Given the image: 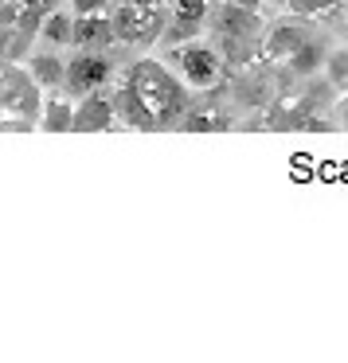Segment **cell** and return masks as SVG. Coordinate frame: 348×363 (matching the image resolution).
<instances>
[{
  "mask_svg": "<svg viewBox=\"0 0 348 363\" xmlns=\"http://www.w3.org/2000/svg\"><path fill=\"white\" fill-rule=\"evenodd\" d=\"M121 82H126L137 94V102L145 106V113L153 118V129L176 125V121L188 113V86H184L165 63H157V59H137Z\"/></svg>",
  "mask_w": 348,
  "mask_h": 363,
  "instance_id": "6da1fadb",
  "label": "cell"
},
{
  "mask_svg": "<svg viewBox=\"0 0 348 363\" xmlns=\"http://www.w3.org/2000/svg\"><path fill=\"white\" fill-rule=\"evenodd\" d=\"M43 106L40 82L28 74V67H0V121H9L12 129H32Z\"/></svg>",
  "mask_w": 348,
  "mask_h": 363,
  "instance_id": "7a4b0ae2",
  "label": "cell"
},
{
  "mask_svg": "<svg viewBox=\"0 0 348 363\" xmlns=\"http://www.w3.org/2000/svg\"><path fill=\"white\" fill-rule=\"evenodd\" d=\"M110 24H114V43H126V48L141 51L161 40L165 12H161V4H129V0H118L110 12Z\"/></svg>",
  "mask_w": 348,
  "mask_h": 363,
  "instance_id": "3957f363",
  "label": "cell"
},
{
  "mask_svg": "<svg viewBox=\"0 0 348 363\" xmlns=\"http://www.w3.org/2000/svg\"><path fill=\"white\" fill-rule=\"evenodd\" d=\"M176 71H180V82L188 90H212L223 74V59L207 43L188 40V43H176Z\"/></svg>",
  "mask_w": 348,
  "mask_h": 363,
  "instance_id": "277c9868",
  "label": "cell"
},
{
  "mask_svg": "<svg viewBox=\"0 0 348 363\" xmlns=\"http://www.w3.org/2000/svg\"><path fill=\"white\" fill-rule=\"evenodd\" d=\"M110 79H114V63L106 59V51H79L63 67V90H71L67 98H82L90 90H102Z\"/></svg>",
  "mask_w": 348,
  "mask_h": 363,
  "instance_id": "5b68a950",
  "label": "cell"
},
{
  "mask_svg": "<svg viewBox=\"0 0 348 363\" xmlns=\"http://www.w3.org/2000/svg\"><path fill=\"white\" fill-rule=\"evenodd\" d=\"M114 102L98 90L75 98V118H71V133H102V129L114 125Z\"/></svg>",
  "mask_w": 348,
  "mask_h": 363,
  "instance_id": "8992f818",
  "label": "cell"
},
{
  "mask_svg": "<svg viewBox=\"0 0 348 363\" xmlns=\"http://www.w3.org/2000/svg\"><path fill=\"white\" fill-rule=\"evenodd\" d=\"M259 12H251V9H239V4H223L219 9V16H215V32L223 35V40L231 43V48H239V43H251V40H259Z\"/></svg>",
  "mask_w": 348,
  "mask_h": 363,
  "instance_id": "52a82bcc",
  "label": "cell"
},
{
  "mask_svg": "<svg viewBox=\"0 0 348 363\" xmlns=\"http://www.w3.org/2000/svg\"><path fill=\"white\" fill-rule=\"evenodd\" d=\"M114 43V24H110V12H82L75 16V35H71V48L79 51H106Z\"/></svg>",
  "mask_w": 348,
  "mask_h": 363,
  "instance_id": "ba28073f",
  "label": "cell"
},
{
  "mask_svg": "<svg viewBox=\"0 0 348 363\" xmlns=\"http://www.w3.org/2000/svg\"><path fill=\"white\" fill-rule=\"evenodd\" d=\"M173 28H168V40L173 43H188L196 40L200 24L207 20V9H212V0H173Z\"/></svg>",
  "mask_w": 348,
  "mask_h": 363,
  "instance_id": "9c48e42d",
  "label": "cell"
},
{
  "mask_svg": "<svg viewBox=\"0 0 348 363\" xmlns=\"http://www.w3.org/2000/svg\"><path fill=\"white\" fill-rule=\"evenodd\" d=\"M63 67L67 59L59 55V48H36L28 55V74L40 82V90H63Z\"/></svg>",
  "mask_w": 348,
  "mask_h": 363,
  "instance_id": "30bf717a",
  "label": "cell"
},
{
  "mask_svg": "<svg viewBox=\"0 0 348 363\" xmlns=\"http://www.w3.org/2000/svg\"><path fill=\"white\" fill-rule=\"evenodd\" d=\"M71 35H75V12L71 9H51L43 12L40 20V40L48 43V48H71Z\"/></svg>",
  "mask_w": 348,
  "mask_h": 363,
  "instance_id": "8fae6325",
  "label": "cell"
},
{
  "mask_svg": "<svg viewBox=\"0 0 348 363\" xmlns=\"http://www.w3.org/2000/svg\"><path fill=\"white\" fill-rule=\"evenodd\" d=\"M71 118H75L71 98H43L36 125H40L43 133H71Z\"/></svg>",
  "mask_w": 348,
  "mask_h": 363,
  "instance_id": "7c38bea8",
  "label": "cell"
},
{
  "mask_svg": "<svg viewBox=\"0 0 348 363\" xmlns=\"http://www.w3.org/2000/svg\"><path fill=\"white\" fill-rule=\"evenodd\" d=\"M110 102H114V118H118V121H126V125H134V129H153V118L145 113V106L137 102V94L126 86V82L114 90Z\"/></svg>",
  "mask_w": 348,
  "mask_h": 363,
  "instance_id": "4fadbf2b",
  "label": "cell"
},
{
  "mask_svg": "<svg viewBox=\"0 0 348 363\" xmlns=\"http://www.w3.org/2000/svg\"><path fill=\"white\" fill-rule=\"evenodd\" d=\"M286 59H290V67H293L298 74H309V71H317V67H321V48H317V43H305V40H301Z\"/></svg>",
  "mask_w": 348,
  "mask_h": 363,
  "instance_id": "5bb4252c",
  "label": "cell"
},
{
  "mask_svg": "<svg viewBox=\"0 0 348 363\" xmlns=\"http://www.w3.org/2000/svg\"><path fill=\"white\" fill-rule=\"evenodd\" d=\"M298 43H301V35H298V32H290V28H278L274 40L266 43V51H270V55H290V51L298 48Z\"/></svg>",
  "mask_w": 348,
  "mask_h": 363,
  "instance_id": "9a60e30c",
  "label": "cell"
},
{
  "mask_svg": "<svg viewBox=\"0 0 348 363\" xmlns=\"http://www.w3.org/2000/svg\"><path fill=\"white\" fill-rule=\"evenodd\" d=\"M337 0H286V9L293 12H305V16H317V12H329Z\"/></svg>",
  "mask_w": 348,
  "mask_h": 363,
  "instance_id": "2e32d148",
  "label": "cell"
},
{
  "mask_svg": "<svg viewBox=\"0 0 348 363\" xmlns=\"http://www.w3.org/2000/svg\"><path fill=\"white\" fill-rule=\"evenodd\" d=\"M110 0H67V9L75 12V16H82V12H102Z\"/></svg>",
  "mask_w": 348,
  "mask_h": 363,
  "instance_id": "e0dca14e",
  "label": "cell"
},
{
  "mask_svg": "<svg viewBox=\"0 0 348 363\" xmlns=\"http://www.w3.org/2000/svg\"><path fill=\"white\" fill-rule=\"evenodd\" d=\"M16 4L28 12H51V9H59V4H67V0H16Z\"/></svg>",
  "mask_w": 348,
  "mask_h": 363,
  "instance_id": "ac0fdd59",
  "label": "cell"
},
{
  "mask_svg": "<svg viewBox=\"0 0 348 363\" xmlns=\"http://www.w3.org/2000/svg\"><path fill=\"white\" fill-rule=\"evenodd\" d=\"M219 121L212 118V113H188V129H215Z\"/></svg>",
  "mask_w": 348,
  "mask_h": 363,
  "instance_id": "d6986e66",
  "label": "cell"
},
{
  "mask_svg": "<svg viewBox=\"0 0 348 363\" xmlns=\"http://www.w3.org/2000/svg\"><path fill=\"white\" fill-rule=\"evenodd\" d=\"M231 4H239V9H251V12H259L266 0H231Z\"/></svg>",
  "mask_w": 348,
  "mask_h": 363,
  "instance_id": "ffe728a7",
  "label": "cell"
},
{
  "mask_svg": "<svg viewBox=\"0 0 348 363\" xmlns=\"http://www.w3.org/2000/svg\"><path fill=\"white\" fill-rule=\"evenodd\" d=\"M129 4H161V0H129Z\"/></svg>",
  "mask_w": 348,
  "mask_h": 363,
  "instance_id": "44dd1931",
  "label": "cell"
},
{
  "mask_svg": "<svg viewBox=\"0 0 348 363\" xmlns=\"http://www.w3.org/2000/svg\"><path fill=\"white\" fill-rule=\"evenodd\" d=\"M0 67H4V59H0Z\"/></svg>",
  "mask_w": 348,
  "mask_h": 363,
  "instance_id": "7402d4cb",
  "label": "cell"
},
{
  "mask_svg": "<svg viewBox=\"0 0 348 363\" xmlns=\"http://www.w3.org/2000/svg\"><path fill=\"white\" fill-rule=\"evenodd\" d=\"M0 4H4V0H0Z\"/></svg>",
  "mask_w": 348,
  "mask_h": 363,
  "instance_id": "603a6c76",
  "label": "cell"
}]
</instances>
